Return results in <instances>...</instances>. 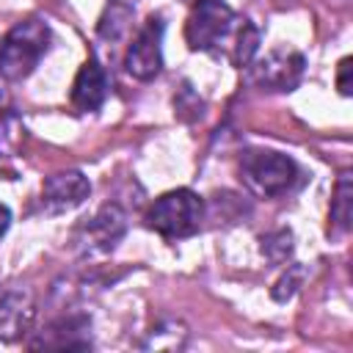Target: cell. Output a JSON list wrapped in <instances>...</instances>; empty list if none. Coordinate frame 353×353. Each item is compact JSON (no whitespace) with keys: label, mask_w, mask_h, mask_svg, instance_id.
Returning <instances> with one entry per match:
<instances>
[{"label":"cell","mask_w":353,"mask_h":353,"mask_svg":"<svg viewBox=\"0 0 353 353\" xmlns=\"http://www.w3.org/2000/svg\"><path fill=\"white\" fill-rule=\"evenodd\" d=\"M185 41L193 52H210L234 66H248L259 50V30L223 0H199L188 14Z\"/></svg>","instance_id":"6da1fadb"},{"label":"cell","mask_w":353,"mask_h":353,"mask_svg":"<svg viewBox=\"0 0 353 353\" xmlns=\"http://www.w3.org/2000/svg\"><path fill=\"white\" fill-rule=\"evenodd\" d=\"M50 41V25L41 17H28L17 22L0 41V74L6 80H25L47 55Z\"/></svg>","instance_id":"7a4b0ae2"},{"label":"cell","mask_w":353,"mask_h":353,"mask_svg":"<svg viewBox=\"0 0 353 353\" xmlns=\"http://www.w3.org/2000/svg\"><path fill=\"white\" fill-rule=\"evenodd\" d=\"M240 179L259 199H279L292 190L298 165L292 157L273 149H248L240 157Z\"/></svg>","instance_id":"3957f363"},{"label":"cell","mask_w":353,"mask_h":353,"mask_svg":"<svg viewBox=\"0 0 353 353\" xmlns=\"http://www.w3.org/2000/svg\"><path fill=\"white\" fill-rule=\"evenodd\" d=\"M204 221V199L188 188H176L154 199L146 212V226L160 237L179 240L199 232Z\"/></svg>","instance_id":"277c9868"},{"label":"cell","mask_w":353,"mask_h":353,"mask_svg":"<svg viewBox=\"0 0 353 353\" xmlns=\"http://www.w3.org/2000/svg\"><path fill=\"white\" fill-rule=\"evenodd\" d=\"M124 234L127 212L119 204H105L74 232V248L80 251V256H105L119 245Z\"/></svg>","instance_id":"5b68a950"},{"label":"cell","mask_w":353,"mask_h":353,"mask_svg":"<svg viewBox=\"0 0 353 353\" xmlns=\"http://www.w3.org/2000/svg\"><path fill=\"white\" fill-rule=\"evenodd\" d=\"M163 30H165V25L160 17H149L143 22V28L135 33V39L124 55L127 74H132L135 80H154L160 74V69H163Z\"/></svg>","instance_id":"8992f818"},{"label":"cell","mask_w":353,"mask_h":353,"mask_svg":"<svg viewBox=\"0 0 353 353\" xmlns=\"http://www.w3.org/2000/svg\"><path fill=\"white\" fill-rule=\"evenodd\" d=\"M303 72H306L303 52L292 47H276L265 58L256 61L251 77L265 91H292L303 80Z\"/></svg>","instance_id":"52a82bcc"},{"label":"cell","mask_w":353,"mask_h":353,"mask_svg":"<svg viewBox=\"0 0 353 353\" xmlns=\"http://www.w3.org/2000/svg\"><path fill=\"white\" fill-rule=\"evenodd\" d=\"M91 193V182L83 171H55L41 185V207L50 215L72 212Z\"/></svg>","instance_id":"ba28073f"},{"label":"cell","mask_w":353,"mask_h":353,"mask_svg":"<svg viewBox=\"0 0 353 353\" xmlns=\"http://www.w3.org/2000/svg\"><path fill=\"white\" fill-rule=\"evenodd\" d=\"M108 74L105 69L99 66L97 58H88L80 72L74 74V83H72V105L80 110V113H91V110H99L102 102L108 99Z\"/></svg>","instance_id":"9c48e42d"},{"label":"cell","mask_w":353,"mask_h":353,"mask_svg":"<svg viewBox=\"0 0 353 353\" xmlns=\"http://www.w3.org/2000/svg\"><path fill=\"white\" fill-rule=\"evenodd\" d=\"M33 298L28 290H0V339H19L33 323Z\"/></svg>","instance_id":"30bf717a"},{"label":"cell","mask_w":353,"mask_h":353,"mask_svg":"<svg viewBox=\"0 0 353 353\" xmlns=\"http://www.w3.org/2000/svg\"><path fill=\"white\" fill-rule=\"evenodd\" d=\"M88 320L85 317H61L44 331H39V339L30 342V347H55V350H80L88 347Z\"/></svg>","instance_id":"8fae6325"},{"label":"cell","mask_w":353,"mask_h":353,"mask_svg":"<svg viewBox=\"0 0 353 353\" xmlns=\"http://www.w3.org/2000/svg\"><path fill=\"white\" fill-rule=\"evenodd\" d=\"M350 218H353V176H350V171H342L336 179V188H334V199H331L328 229L334 234H347Z\"/></svg>","instance_id":"7c38bea8"},{"label":"cell","mask_w":353,"mask_h":353,"mask_svg":"<svg viewBox=\"0 0 353 353\" xmlns=\"http://www.w3.org/2000/svg\"><path fill=\"white\" fill-rule=\"evenodd\" d=\"M188 342V328L179 320H160L146 331V339L141 347L146 350H179Z\"/></svg>","instance_id":"4fadbf2b"},{"label":"cell","mask_w":353,"mask_h":353,"mask_svg":"<svg viewBox=\"0 0 353 353\" xmlns=\"http://www.w3.org/2000/svg\"><path fill=\"white\" fill-rule=\"evenodd\" d=\"M25 141V124L19 113L14 110H0V160H8L19 152Z\"/></svg>","instance_id":"5bb4252c"},{"label":"cell","mask_w":353,"mask_h":353,"mask_svg":"<svg viewBox=\"0 0 353 353\" xmlns=\"http://www.w3.org/2000/svg\"><path fill=\"white\" fill-rule=\"evenodd\" d=\"M135 8H124V6H116V3H108L105 14L99 17V25H97V33L108 41H119L127 28H130V17H132Z\"/></svg>","instance_id":"9a60e30c"},{"label":"cell","mask_w":353,"mask_h":353,"mask_svg":"<svg viewBox=\"0 0 353 353\" xmlns=\"http://www.w3.org/2000/svg\"><path fill=\"white\" fill-rule=\"evenodd\" d=\"M262 254L270 262H284L292 254V232L290 229H279L262 237Z\"/></svg>","instance_id":"2e32d148"},{"label":"cell","mask_w":353,"mask_h":353,"mask_svg":"<svg viewBox=\"0 0 353 353\" xmlns=\"http://www.w3.org/2000/svg\"><path fill=\"white\" fill-rule=\"evenodd\" d=\"M301 279H303V268H298V265H292L279 281H276V287H273V298L276 301H290L292 295H295V290H298V284H301Z\"/></svg>","instance_id":"e0dca14e"},{"label":"cell","mask_w":353,"mask_h":353,"mask_svg":"<svg viewBox=\"0 0 353 353\" xmlns=\"http://www.w3.org/2000/svg\"><path fill=\"white\" fill-rule=\"evenodd\" d=\"M350 63H353L350 58H342L339 66H336V88H339L342 97H350V88H353L350 85V69H353Z\"/></svg>","instance_id":"ac0fdd59"},{"label":"cell","mask_w":353,"mask_h":353,"mask_svg":"<svg viewBox=\"0 0 353 353\" xmlns=\"http://www.w3.org/2000/svg\"><path fill=\"white\" fill-rule=\"evenodd\" d=\"M8 226H11V210L0 201V237L8 232Z\"/></svg>","instance_id":"d6986e66"},{"label":"cell","mask_w":353,"mask_h":353,"mask_svg":"<svg viewBox=\"0 0 353 353\" xmlns=\"http://www.w3.org/2000/svg\"><path fill=\"white\" fill-rule=\"evenodd\" d=\"M108 3H116V6H124V8H135L138 0H108Z\"/></svg>","instance_id":"ffe728a7"},{"label":"cell","mask_w":353,"mask_h":353,"mask_svg":"<svg viewBox=\"0 0 353 353\" xmlns=\"http://www.w3.org/2000/svg\"><path fill=\"white\" fill-rule=\"evenodd\" d=\"M6 99H8V94H6V85L0 83V105H6Z\"/></svg>","instance_id":"44dd1931"}]
</instances>
